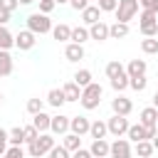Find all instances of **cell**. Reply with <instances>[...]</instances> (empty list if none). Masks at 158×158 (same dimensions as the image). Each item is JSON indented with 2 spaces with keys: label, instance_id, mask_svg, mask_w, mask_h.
<instances>
[{
  "label": "cell",
  "instance_id": "1",
  "mask_svg": "<svg viewBox=\"0 0 158 158\" xmlns=\"http://www.w3.org/2000/svg\"><path fill=\"white\" fill-rule=\"evenodd\" d=\"M101 96H104V89H101V84L91 81V84H86V86L81 89L79 104H81V106H84L86 111H91V109H96V106L101 104Z\"/></svg>",
  "mask_w": 158,
  "mask_h": 158
},
{
  "label": "cell",
  "instance_id": "2",
  "mask_svg": "<svg viewBox=\"0 0 158 158\" xmlns=\"http://www.w3.org/2000/svg\"><path fill=\"white\" fill-rule=\"evenodd\" d=\"M54 146V136L52 133H40L32 143H27V156L30 158H42L49 153V148Z\"/></svg>",
  "mask_w": 158,
  "mask_h": 158
},
{
  "label": "cell",
  "instance_id": "3",
  "mask_svg": "<svg viewBox=\"0 0 158 158\" xmlns=\"http://www.w3.org/2000/svg\"><path fill=\"white\" fill-rule=\"evenodd\" d=\"M27 30H32L35 35H47V32H52V20H49V15H44V12H32V15H27Z\"/></svg>",
  "mask_w": 158,
  "mask_h": 158
},
{
  "label": "cell",
  "instance_id": "4",
  "mask_svg": "<svg viewBox=\"0 0 158 158\" xmlns=\"http://www.w3.org/2000/svg\"><path fill=\"white\" fill-rule=\"evenodd\" d=\"M114 15H116V22H131L138 15V0H118Z\"/></svg>",
  "mask_w": 158,
  "mask_h": 158
},
{
  "label": "cell",
  "instance_id": "5",
  "mask_svg": "<svg viewBox=\"0 0 158 158\" xmlns=\"http://www.w3.org/2000/svg\"><path fill=\"white\" fill-rule=\"evenodd\" d=\"M109 158H133V148H131V141L118 136L114 143H109Z\"/></svg>",
  "mask_w": 158,
  "mask_h": 158
},
{
  "label": "cell",
  "instance_id": "6",
  "mask_svg": "<svg viewBox=\"0 0 158 158\" xmlns=\"http://www.w3.org/2000/svg\"><path fill=\"white\" fill-rule=\"evenodd\" d=\"M128 118L126 116H118V114H114L109 121H106V128H109V133L114 136V138H118V136H126V131H128Z\"/></svg>",
  "mask_w": 158,
  "mask_h": 158
},
{
  "label": "cell",
  "instance_id": "7",
  "mask_svg": "<svg viewBox=\"0 0 158 158\" xmlns=\"http://www.w3.org/2000/svg\"><path fill=\"white\" fill-rule=\"evenodd\" d=\"M35 44H37V35H35L32 30H20V32L15 35V47H17L20 52H30Z\"/></svg>",
  "mask_w": 158,
  "mask_h": 158
},
{
  "label": "cell",
  "instance_id": "8",
  "mask_svg": "<svg viewBox=\"0 0 158 158\" xmlns=\"http://www.w3.org/2000/svg\"><path fill=\"white\" fill-rule=\"evenodd\" d=\"M111 111L118 114V116H128L133 111V101L126 99L123 94H116V99H111Z\"/></svg>",
  "mask_w": 158,
  "mask_h": 158
},
{
  "label": "cell",
  "instance_id": "9",
  "mask_svg": "<svg viewBox=\"0 0 158 158\" xmlns=\"http://www.w3.org/2000/svg\"><path fill=\"white\" fill-rule=\"evenodd\" d=\"M67 131H69V116H64V114H54L52 121H49V133H54V136H64Z\"/></svg>",
  "mask_w": 158,
  "mask_h": 158
},
{
  "label": "cell",
  "instance_id": "10",
  "mask_svg": "<svg viewBox=\"0 0 158 158\" xmlns=\"http://www.w3.org/2000/svg\"><path fill=\"white\" fill-rule=\"evenodd\" d=\"M89 126H91V121H89L86 116H69V131H72V133L86 136V133H89Z\"/></svg>",
  "mask_w": 158,
  "mask_h": 158
},
{
  "label": "cell",
  "instance_id": "11",
  "mask_svg": "<svg viewBox=\"0 0 158 158\" xmlns=\"http://www.w3.org/2000/svg\"><path fill=\"white\" fill-rule=\"evenodd\" d=\"M89 40H96V42H104V40H109V25L106 22H94V25H89Z\"/></svg>",
  "mask_w": 158,
  "mask_h": 158
},
{
  "label": "cell",
  "instance_id": "12",
  "mask_svg": "<svg viewBox=\"0 0 158 158\" xmlns=\"http://www.w3.org/2000/svg\"><path fill=\"white\" fill-rule=\"evenodd\" d=\"M156 121H158V109L156 106H146V109H141V114H138V123H143L146 128H151V126H156ZM158 128V126H156Z\"/></svg>",
  "mask_w": 158,
  "mask_h": 158
},
{
  "label": "cell",
  "instance_id": "13",
  "mask_svg": "<svg viewBox=\"0 0 158 158\" xmlns=\"http://www.w3.org/2000/svg\"><path fill=\"white\" fill-rule=\"evenodd\" d=\"M89 153L94 158H109V141L106 138H94L89 146Z\"/></svg>",
  "mask_w": 158,
  "mask_h": 158
},
{
  "label": "cell",
  "instance_id": "14",
  "mask_svg": "<svg viewBox=\"0 0 158 158\" xmlns=\"http://www.w3.org/2000/svg\"><path fill=\"white\" fill-rule=\"evenodd\" d=\"M12 69H15V59L10 49H0V77H10Z\"/></svg>",
  "mask_w": 158,
  "mask_h": 158
},
{
  "label": "cell",
  "instance_id": "15",
  "mask_svg": "<svg viewBox=\"0 0 158 158\" xmlns=\"http://www.w3.org/2000/svg\"><path fill=\"white\" fill-rule=\"evenodd\" d=\"M128 141L131 143H138V141H148V133H146V126L143 123H131L128 131H126Z\"/></svg>",
  "mask_w": 158,
  "mask_h": 158
},
{
  "label": "cell",
  "instance_id": "16",
  "mask_svg": "<svg viewBox=\"0 0 158 158\" xmlns=\"http://www.w3.org/2000/svg\"><path fill=\"white\" fill-rule=\"evenodd\" d=\"M101 20V10L96 7V5H86L84 10H81V22L89 27V25H94V22H99Z\"/></svg>",
  "mask_w": 158,
  "mask_h": 158
},
{
  "label": "cell",
  "instance_id": "17",
  "mask_svg": "<svg viewBox=\"0 0 158 158\" xmlns=\"http://www.w3.org/2000/svg\"><path fill=\"white\" fill-rule=\"evenodd\" d=\"M64 57H67V62H79V59H84V44L69 42V44L64 47Z\"/></svg>",
  "mask_w": 158,
  "mask_h": 158
},
{
  "label": "cell",
  "instance_id": "18",
  "mask_svg": "<svg viewBox=\"0 0 158 158\" xmlns=\"http://www.w3.org/2000/svg\"><path fill=\"white\" fill-rule=\"evenodd\" d=\"M146 72H148L146 59H131V62L126 64V74H128V77H143Z\"/></svg>",
  "mask_w": 158,
  "mask_h": 158
},
{
  "label": "cell",
  "instance_id": "19",
  "mask_svg": "<svg viewBox=\"0 0 158 158\" xmlns=\"http://www.w3.org/2000/svg\"><path fill=\"white\" fill-rule=\"evenodd\" d=\"M52 37H54L57 42H69V37H72V27H69L67 22L52 25Z\"/></svg>",
  "mask_w": 158,
  "mask_h": 158
},
{
  "label": "cell",
  "instance_id": "20",
  "mask_svg": "<svg viewBox=\"0 0 158 158\" xmlns=\"http://www.w3.org/2000/svg\"><path fill=\"white\" fill-rule=\"evenodd\" d=\"M123 37H128V22L109 25V40H123Z\"/></svg>",
  "mask_w": 158,
  "mask_h": 158
},
{
  "label": "cell",
  "instance_id": "21",
  "mask_svg": "<svg viewBox=\"0 0 158 158\" xmlns=\"http://www.w3.org/2000/svg\"><path fill=\"white\" fill-rule=\"evenodd\" d=\"M49 121H52V116L44 114V111H40V114L32 116V126H35L40 133H47V131H49Z\"/></svg>",
  "mask_w": 158,
  "mask_h": 158
},
{
  "label": "cell",
  "instance_id": "22",
  "mask_svg": "<svg viewBox=\"0 0 158 158\" xmlns=\"http://www.w3.org/2000/svg\"><path fill=\"white\" fill-rule=\"evenodd\" d=\"M62 146L69 151V153H74L77 148H81V136H77V133H72V131H67L64 136H62Z\"/></svg>",
  "mask_w": 158,
  "mask_h": 158
},
{
  "label": "cell",
  "instance_id": "23",
  "mask_svg": "<svg viewBox=\"0 0 158 158\" xmlns=\"http://www.w3.org/2000/svg\"><path fill=\"white\" fill-rule=\"evenodd\" d=\"M62 91H64V99L67 101H79V96H81V86L74 84V81H67L62 86Z\"/></svg>",
  "mask_w": 158,
  "mask_h": 158
},
{
  "label": "cell",
  "instance_id": "24",
  "mask_svg": "<svg viewBox=\"0 0 158 158\" xmlns=\"http://www.w3.org/2000/svg\"><path fill=\"white\" fill-rule=\"evenodd\" d=\"M106 133H109V128H106V121H91V126H89V136L91 138H106Z\"/></svg>",
  "mask_w": 158,
  "mask_h": 158
},
{
  "label": "cell",
  "instance_id": "25",
  "mask_svg": "<svg viewBox=\"0 0 158 158\" xmlns=\"http://www.w3.org/2000/svg\"><path fill=\"white\" fill-rule=\"evenodd\" d=\"M12 47H15V35L5 25H0V49H12Z\"/></svg>",
  "mask_w": 158,
  "mask_h": 158
},
{
  "label": "cell",
  "instance_id": "26",
  "mask_svg": "<svg viewBox=\"0 0 158 158\" xmlns=\"http://www.w3.org/2000/svg\"><path fill=\"white\" fill-rule=\"evenodd\" d=\"M86 40H89V27H86V25H81V27H72V37H69V42L84 44Z\"/></svg>",
  "mask_w": 158,
  "mask_h": 158
},
{
  "label": "cell",
  "instance_id": "27",
  "mask_svg": "<svg viewBox=\"0 0 158 158\" xmlns=\"http://www.w3.org/2000/svg\"><path fill=\"white\" fill-rule=\"evenodd\" d=\"M64 101H67V99H64V91H62V89H49V91H47V104H49V106L59 109Z\"/></svg>",
  "mask_w": 158,
  "mask_h": 158
},
{
  "label": "cell",
  "instance_id": "28",
  "mask_svg": "<svg viewBox=\"0 0 158 158\" xmlns=\"http://www.w3.org/2000/svg\"><path fill=\"white\" fill-rule=\"evenodd\" d=\"M7 143H10V146H22V143H25V131H22V126H15V128L7 131Z\"/></svg>",
  "mask_w": 158,
  "mask_h": 158
},
{
  "label": "cell",
  "instance_id": "29",
  "mask_svg": "<svg viewBox=\"0 0 158 158\" xmlns=\"http://www.w3.org/2000/svg\"><path fill=\"white\" fill-rule=\"evenodd\" d=\"M104 72H106V77H109V79H114V77L123 74V72H126V67H123L118 59H114V62H109V64L104 67Z\"/></svg>",
  "mask_w": 158,
  "mask_h": 158
},
{
  "label": "cell",
  "instance_id": "30",
  "mask_svg": "<svg viewBox=\"0 0 158 158\" xmlns=\"http://www.w3.org/2000/svg\"><path fill=\"white\" fill-rule=\"evenodd\" d=\"M111 81V89L116 91V94H121L123 89H128V74L123 72V74H118V77H114V79H109Z\"/></svg>",
  "mask_w": 158,
  "mask_h": 158
},
{
  "label": "cell",
  "instance_id": "31",
  "mask_svg": "<svg viewBox=\"0 0 158 158\" xmlns=\"http://www.w3.org/2000/svg\"><path fill=\"white\" fill-rule=\"evenodd\" d=\"M153 151H156V148H153L151 141H138V143H136V156H138V158H151Z\"/></svg>",
  "mask_w": 158,
  "mask_h": 158
},
{
  "label": "cell",
  "instance_id": "32",
  "mask_svg": "<svg viewBox=\"0 0 158 158\" xmlns=\"http://www.w3.org/2000/svg\"><path fill=\"white\" fill-rule=\"evenodd\" d=\"M40 111H44V99H40V96L27 99V114L35 116V114H40Z\"/></svg>",
  "mask_w": 158,
  "mask_h": 158
},
{
  "label": "cell",
  "instance_id": "33",
  "mask_svg": "<svg viewBox=\"0 0 158 158\" xmlns=\"http://www.w3.org/2000/svg\"><path fill=\"white\" fill-rule=\"evenodd\" d=\"M141 49H143V54H158V37L141 40Z\"/></svg>",
  "mask_w": 158,
  "mask_h": 158
},
{
  "label": "cell",
  "instance_id": "34",
  "mask_svg": "<svg viewBox=\"0 0 158 158\" xmlns=\"http://www.w3.org/2000/svg\"><path fill=\"white\" fill-rule=\"evenodd\" d=\"M72 81H74V84H79V86L84 89V86H86V84H91L94 79H91V72H89V69H79V72L74 74V79H72Z\"/></svg>",
  "mask_w": 158,
  "mask_h": 158
},
{
  "label": "cell",
  "instance_id": "35",
  "mask_svg": "<svg viewBox=\"0 0 158 158\" xmlns=\"http://www.w3.org/2000/svg\"><path fill=\"white\" fill-rule=\"evenodd\" d=\"M128 86L133 89V91H146V86H148V79H146V74L143 77H128Z\"/></svg>",
  "mask_w": 158,
  "mask_h": 158
},
{
  "label": "cell",
  "instance_id": "36",
  "mask_svg": "<svg viewBox=\"0 0 158 158\" xmlns=\"http://www.w3.org/2000/svg\"><path fill=\"white\" fill-rule=\"evenodd\" d=\"M138 27H141V35L143 37H158V22H143Z\"/></svg>",
  "mask_w": 158,
  "mask_h": 158
},
{
  "label": "cell",
  "instance_id": "37",
  "mask_svg": "<svg viewBox=\"0 0 158 158\" xmlns=\"http://www.w3.org/2000/svg\"><path fill=\"white\" fill-rule=\"evenodd\" d=\"M47 156H49V158H72V153H69V151H67L62 143H59V146L54 143V146L49 148V153H47Z\"/></svg>",
  "mask_w": 158,
  "mask_h": 158
},
{
  "label": "cell",
  "instance_id": "38",
  "mask_svg": "<svg viewBox=\"0 0 158 158\" xmlns=\"http://www.w3.org/2000/svg\"><path fill=\"white\" fill-rule=\"evenodd\" d=\"M143 22H158V12L156 10H141L138 12V25Z\"/></svg>",
  "mask_w": 158,
  "mask_h": 158
},
{
  "label": "cell",
  "instance_id": "39",
  "mask_svg": "<svg viewBox=\"0 0 158 158\" xmlns=\"http://www.w3.org/2000/svg\"><path fill=\"white\" fill-rule=\"evenodd\" d=\"M2 158H25V151H22V146H7Z\"/></svg>",
  "mask_w": 158,
  "mask_h": 158
},
{
  "label": "cell",
  "instance_id": "40",
  "mask_svg": "<svg viewBox=\"0 0 158 158\" xmlns=\"http://www.w3.org/2000/svg\"><path fill=\"white\" fill-rule=\"evenodd\" d=\"M116 2H118V0H96V7H99L101 12H114V10H116Z\"/></svg>",
  "mask_w": 158,
  "mask_h": 158
},
{
  "label": "cell",
  "instance_id": "41",
  "mask_svg": "<svg viewBox=\"0 0 158 158\" xmlns=\"http://www.w3.org/2000/svg\"><path fill=\"white\" fill-rule=\"evenodd\" d=\"M22 131H25V143H32V141L40 136V131H37L32 123H30V126H22Z\"/></svg>",
  "mask_w": 158,
  "mask_h": 158
},
{
  "label": "cell",
  "instance_id": "42",
  "mask_svg": "<svg viewBox=\"0 0 158 158\" xmlns=\"http://www.w3.org/2000/svg\"><path fill=\"white\" fill-rule=\"evenodd\" d=\"M37 2H40V12H44V15H49V12L57 7L54 0H37Z\"/></svg>",
  "mask_w": 158,
  "mask_h": 158
},
{
  "label": "cell",
  "instance_id": "43",
  "mask_svg": "<svg viewBox=\"0 0 158 158\" xmlns=\"http://www.w3.org/2000/svg\"><path fill=\"white\" fill-rule=\"evenodd\" d=\"M138 7L141 10H156L158 12V0H138Z\"/></svg>",
  "mask_w": 158,
  "mask_h": 158
},
{
  "label": "cell",
  "instance_id": "44",
  "mask_svg": "<svg viewBox=\"0 0 158 158\" xmlns=\"http://www.w3.org/2000/svg\"><path fill=\"white\" fill-rule=\"evenodd\" d=\"M7 146H10V143H7V131L0 128V158H2V153L7 151Z\"/></svg>",
  "mask_w": 158,
  "mask_h": 158
},
{
  "label": "cell",
  "instance_id": "45",
  "mask_svg": "<svg viewBox=\"0 0 158 158\" xmlns=\"http://www.w3.org/2000/svg\"><path fill=\"white\" fill-rule=\"evenodd\" d=\"M0 7H2V10H7V12H15L17 0H0Z\"/></svg>",
  "mask_w": 158,
  "mask_h": 158
},
{
  "label": "cell",
  "instance_id": "46",
  "mask_svg": "<svg viewBox=\"0 0 158 158\" xmlns=\"http://www.w3.org/2000/svg\"><path fill=\"white\" fill-rule=\"evenodd\" d=\"M72 158H94V156L89 153V148H77V151L72 153Z\"/></svg>",
  "mask_w": 158,
  "mask_h": 158
},
{
  "label": "cell",
  "instance_id": "47",
  "mask_svg": "<svg viewBox=\"0 0 158 158\" xmlns=\"http://www.w3.org/2000/svg\"><path fill=\"white\" fill-rule=\"evenodd\" d=\"M69 5H72V7L77 10V12H81V10H84V7L89 5V0H69Z\"/></svg>",
  "mask_w": 158,
  "mask_h": 158
},
{
  "label": "cell",
  "instance_id": "48",
  "mask_svg": "<svg viewBox=\"0 0 158 158\" xmlns=\"http://www.w3.org/2000/svg\"><path fill=\"white\" fill-rule=\"evenodd\" d=\"M10 17H12V12H7V10H2V7H0V25H7V22H10Z\"/></svg>",
  "mask_w": 158,
  "mask_h": 158
},
{
  "label": "cell",
  "instance_id": "49",
  "mask_svg": "<svg viewBox=\"0 0 158 158\" xmlns=\"http://www.w3.org/2000/svg\"><path fill=\"white\" fill-rule=\"evenodd\" d=\"M32 2H37V0H17V5H32Z\"/></svg>",
  "mask_w": 158,
  "mask_h": 158
},
{
  "label": "cell",
  "instance_id": "50",
  "mask_svg": "<svg viewBox=\"0 0 158 158\" xmlns=\"http://www.w3.org/2000/svg\"><path fill=\"white\" fill-rule=\"evenodd\" d=\"M151 143H153V148H156V151H158V133H156V136H153V138H151Z\"/></svg>",
  "mask_w": 158,
  "mask_h": 158
},
{
  "label": "cell",
  "instance_id": "51",
  "mask_svg": "<svg viewBox=\"0 0 158 158\" xmlns=\"http://www.w3.org/2000/svg\"><path fill=\"white\" fill-rule=\"evenodd\" d=\"M151 101H153V104H151V106H156V109H158V91H156V94H153V99H151Z\"/></svg>",
  "mask_w": 158,
  "mask_h": 158
},
{
  "label": "cell",
  "instance_id": "52",
  "mask_svg": "<svg viewBox=\"0 0 158 158\" xmlns=\"http://www.w3.org/2000/svg\"><path fill=\"white\" fill-rule=\"evenodd\" d=\"M54 2H57V5H67L69 0H54Z\"/></svg>",
  "mask_w": 158,
  "mask_h": 158
},
{
  "label": "cell",
  "instance_id": "53",
  "mask_svg": "<svg viewBox=\"0 0 158 158\" xmlns=\"http://www.w3.org/2000/svg\"><path fill=\"white\" fill-rule=\"evenodd\" d=\"M0 104H2V91H0Z\"/></svg>",
  "mask_w": 158,
  "mask_h": 158
},
{
  "label": "cell",
  "instance_id": "54",
  "mask_svg": "<svg viewBox=\"0 0 158 158\" xmlns=\"http://www.w3.org/2000/svg\"><path fill=\"white\" fill-rule=\"evenodd\" d=\"M156 126H158V121H156Z\"/></svg>",
  "mask_w": 158,
  "mask_h": 158
}]
</instances>
